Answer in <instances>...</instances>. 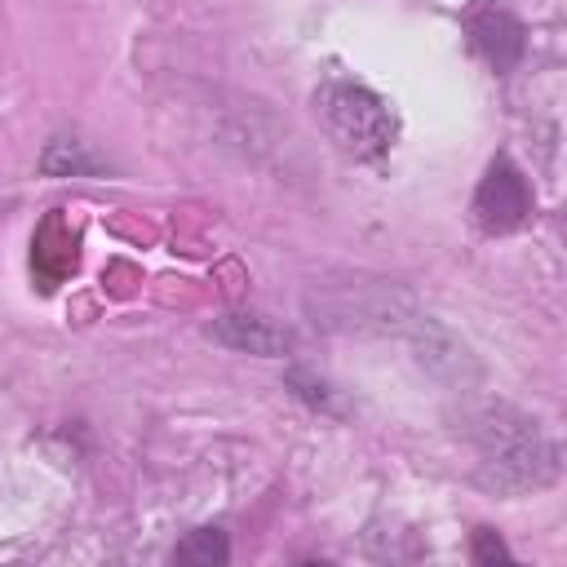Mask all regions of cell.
<instances>
[{"label": "cell", "instance_id": "cell-1", "mask_svg": "<svg viewBox=\"0 0 567 567\" xmlns=\"http://www.w3.org/2000/svg\"><path fill=\"white\" fill-rule=\"evenodd\" d=\"M456 421H461V434L470 439V447L478 456V478L492 492L518 496V492H536V487L554 483L558 452L545 439V430L527 412H518L514 403L470 399Z\"/></svg>", "mask_w": 567, "mask_h": 567}, {"label": "cell", "instance_id": "cell-2", "mask_svg": "<svg viewBox=\"0 0 567 567\" xmlns=\"http://www.w3.org/2000/svg\"><path fill=\"white\" fill-rule=\"evenodd\" d=\"M315 115L323 133L354 159H381L394 146V115L390 106L350 80H332L315 93Z\"/></svg>", "mask_w": 567, "mask_h": 567}, {"label": "cell", "instance_id": "cell-3", "mask_svg": "<svg viewBox=\"0 0 567 567\" xmlns=\"http://www.w3.org/2000/svg\"><path fill=\"white\" fill-rule=\"evenodd\" d=\"M315 323L346 332H403L416 315V301L394 284H341L310 297Z\"/></svg>", "mask_w": 567, "mask_h": 567}, {"label": "cell", "instance_id": "cell-4", "mask_svg": "<svg viewBox=\"0 0 567 567\" xmlns=\"http://www.w3.org/2000/svg\"><path fill=\"white\" fill-rule=\"evenodd\" d=\"M408 346H412V354H416V363L430 372V377H439L443 385H452V390H470L483 372H478V359L470 354V346L461 341V337H452L439 319H430V315H412V323L399 332Z\"/></svg>", "mask_w": 567, "mask_h": 567}, {"label": "cell", "instance_id": "cell-5", "mask_svg": "<svg viewBox=\"0 0 567 567\" xmlns=\"http://www.w3.org/2000/svg\"><path fill=\"white\" fill-rule=\"evenodd\" d=\"M532 213V190H527V177L505 159L496 155L474 190V221L487 230V235H505L514 226H523Z\"/></svg>", "mask_w": 567, "mask_h": 567}, {"label": "cell", "instance_id": "cell-6", "mask_svg": "<svg viewBox=\"0 0 567 567\" xmlns=\"http://www.w3.org/2000/svg\"><path fill=\"white\" fill-rule=\"evenodd\" d=\"M208 337L230 346V350H244V354H261V359H275V354H288L292 350V332L266 315H252V310H230L221 319L208 323Z\"/></svg>", "mask_w": 567, "mask_h": 567}, {"label": "cell", "instance_id": "cell-7", "mask_svg": "<svg viewBox=\"0 0 567 567\" xmlns=\"http://www.w3.org/2000/svg\"><path fill=\"white\" fill-rule=\"evenodd\" d=\"M465 31H470V40H474V49L496 66V71H509V66H518V58H523V22L514 18V13H505V9H474L470 13V22H465Z\"/></svg>", "mask_w": 567, "mask_h": 567}, {"label": "cell", "instance_id": "cell-8", "mask_svg": "<svg viewBox=\"0 0 567 567\" xmlns=\"http://www.w3.org/2000/svg\"><path fill=\"white\" fill-rule=\"evenodd\" d=\"M40 168L49 177H80V173H106V164L75 137H53L40 155Z\"/></svg>", "mask_w": 567, "mask_h": 567}, {"label": "cell", "instance_id": "cell-9", "mask_svg": "<svg viewBox=\"0 0 567 567\" xmlns=\"http://www.w3.org/2000/svg\"><path fill=\"white\" fill-rule=\"evenodd\" d=\"M173 558H177V563H190V567H221V563L230 558V545H226V536H221L217 527H199V532H190V536L173 549Z\"/></svg>", "mask_w": 567, "mask_h": 567}, {"label": "cell", "instance_id": "cell-10", "mask_svg": "<svg viewBox=\"0 0 567 567\" xmlns=\"http://www.w3.org/2000/svg\"><path fill=\"white\" fill-rule=\"evenodd\" d=\"M288 385H292L306 403H315V408H328V412L337 408V403H332V385H328V381H319V377H310V372H301V368H292V372H288Z\"/></svg>", "mask_w": 567, "mask_h": 567}, {"label": "cell", "instance_id": "cell-11", "mask_svg": "<svg viewBox=\"0 0 567 567\" xmlns=\"http://www.w3.org/2000/svg\"><path fill=\"white\" fill-rule=\"evenodd\" d=\"M474 558H478V563H509V549H505V540H501L496 532L478 527V532H474Z\"/></svg>", "mask_w": 567, "mask_h": 567}]
</instances>
